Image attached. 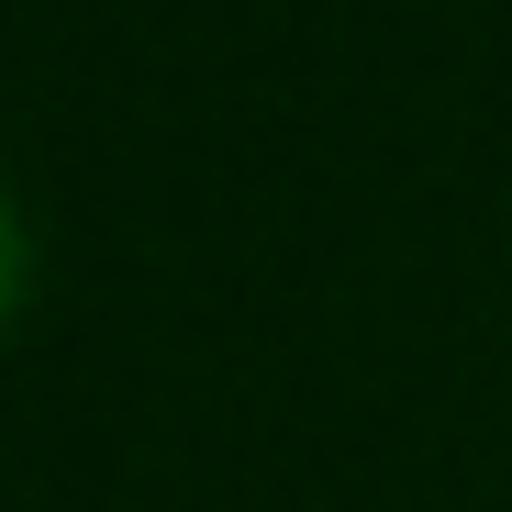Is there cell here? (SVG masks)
Listing matches in <instances>:
<instances>
[{
  "instance_id": "obj_1",
  "label": "cell",
  "mask_w": 512,
  "mask_h": 512,
  "mask_svg": "<svg viewBox=\"0 0 512 512\" xmlns=\"http://www.w3.org/2000/svg\"><path fill=\"white\" fill-rule=\"evenodd\" d=\"M23 301V223H12V201H0V312Z\"/></svg>"
}]
</instances>
